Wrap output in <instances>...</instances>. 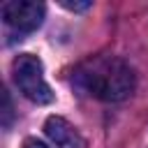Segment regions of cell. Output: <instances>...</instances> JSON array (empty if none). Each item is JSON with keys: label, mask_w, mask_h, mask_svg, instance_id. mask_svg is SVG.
<instances>
[{"label": "cell", "mask_w": 148, "mask_h": 148, "mask_svg": "<svg viewBox=\"0 0 148 148\" xmlns=\"http://www.w3.org/2000/svg\"><path fill=\"white\" fill-rule=\"evenodd\" d=\"M2 99H5V125H9V118H12V102H9V95H7V90L2 92Z\"/></svg>", "instance_id": "cell-5"}, {"label": "cell", "mask_w": 148, "mask_h": 148, "mask_svg": "<svg viewBox=\"0 0 148 148\" xmlns=\"http://www.w3.org/2000/svg\"><path fill=\"white\" fill-rule=\"evenodd\" d=\"M74 83L95 99L123 102L134 90V72L116 56H95L79 65L74 72Z\"/></svg>", "instance_id": "cell-1"}, {"label": "cell", "mask_w": 148, "mask_h": 148, "mask_svg": "<svg viewBox=\"0 0 148 148\" xmlns=\"http://www.w3.org/2000/svg\"><path fill=\"white\" fill-rule=\"evenodd\" d=\"M2 18L12 30H16L18 35H25L42 25L44 5L35 0H9L2 5Z\"/></svg>", "instance_id": "cell-3"}, {"label": "cell", "mask_w": 148, "mask_h": 148, "mask_svg": "<svg viewBox=\"0 0 148 148\" xmlns=\"http://www.w3.org/2000/svg\"><path fill=\"white\" fill-rule=\"evenodd\" d=\"M12 74H14L18 90L23 92V97H28L35 104L53 102V92H51V88L44 79V67H42V60L37 56L21 53L12 65Z\"/></svg>", "instance_id": "cell-2"}, {"label": "cell", "mask_w": 148, "mask_h": 148, "mask_svg": "<svg viewBox=\"0 0 148 148\" xmlns=\"http://www.w3.org/2000/svg\"><path fill=\"white\" fill-rule=\"evenodd\" d=\"M62 7H67L72 12H83V9L90 7V2H62Z\"/></svg>", "instance_id": "cell-6"}, {"label": "cell", "mask_w": 148, "mask_h": 148, "mask_svg": "<svg viewBox=\"0 0 148 148\" xmlns=\"http://www.w3.org/2000/svg\"><path fill=\"white\" fill-rule=\"evenodd\" d=\"M44 132L58 148H86V139L81 136V132L62 116H49L44 123Z\"/></svg>", "instance_id": "cell-4"}, {"label": "cell", "mask_w": 148, "mask_h": 148, "mask_svg": "<svg viewBox=\"0 0 148 148\" xmlns=\"http://www.w3.org/2000/svg\"><path fill=\"white\" fill-rule=\"evenodd\" d=\"M23 148H49V146H46V143H42V141H37V139H25Z\"/></svg>", "instance_id": "cell-7"}]
</instances>
